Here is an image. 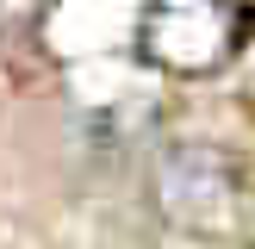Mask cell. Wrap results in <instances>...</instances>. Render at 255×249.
I'll use <instances>...</instances> for the list:
<instances>
[{"label":"cell","instance_id":"7a4b0ae2","mask_svg":"<svg viewBox=\"0 0 255 249\" xmlns=\"http://www.w3.org/2000/svg\"><path fill=\"white\" fill-rule=\"evenodd\" d=\"M231 6H237V19H243V31H249L255 25V0H231Z\"/></svg>","mask_w":255,"mask_h":249},{"label":"cell","instance_id":"6da1fadb","mask_svg":"<svg viewBox=\"0 0 255 249\" xmlns=\"http://www.w3.org/2000/svg\"><path fill=\"white\" fill-rule=\"evenodd\" d=\"M237 37H243V19L231 0H149L143 12V56L174 75L218 69L237 50Z\"/></svg>","mask_w":255,"mask_h":249}]
</instances>
